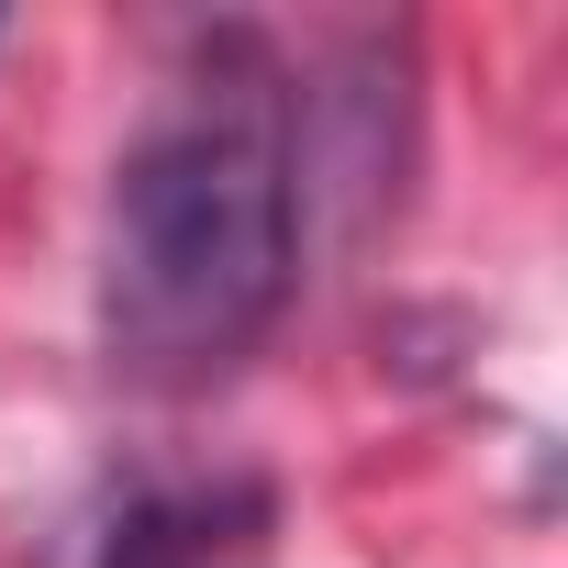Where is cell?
<instances>
[{
  "label": "cell",
  "mask_w": 568,
  "mask_h": 568,
  "mask_svg": "<svg viewBox=\"0 0 568 568\" xmlns=\"http://www.w3.org/2000/svg\"><path fill=\"white\" fill-rule=\"evenodd\" d=\"M302 278V101L256 34H201L112 168L101 335L134 379H223Z\"/></svg>",
  "instance_id": "6da1fadb"
},
{
  "label": "cell",
  "mask_w": 568,
  "mask_h": 568,
  "mask_svg": "<svg viewBox=\"0 0 568 568\" xmlns=\"http://www.w3.org/2000/svg\"><path fill=\"white\" fill-rule=\"evenodd\" d=\"M267 490L212 479V490H145L123 501V524L101 535V568H267Z\"/></svg>",
  "instance_id": "7a4b0ae2"
}]
</instances>
